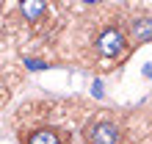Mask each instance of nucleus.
I'll use <instances>...</instances> for the list:
<instances>
[{
  "label": "nucleus",
  "instance_id": "1",
  "mask_svg": "<svg viewBox=\"0 0 152 144\" xmlns=\"http://www.w3.org/2000/svg\"><path fill=\"white\" fill-rule=\"evenodd\" d=\"M124 47H127V39H124V33H122L119 28H105V31L100 33V39H97V50H100L105 58L119 56Z\"/></svg>",
  "mask_w": 152,
  "mask_h": 144
},
{
  "label": "nucleus",
  "instance_id": "2",
  "mask_svg": "<svg viewBox=\"0 0 152 144\" xmlns=\"http://www.w3.org/2000/svg\"><path fill=\"white\" fill-rule=\"evenodd\" d=\"M88 139L94 144H116L119 141V128L113 122H94L88 128Z\"/></svg>",
  "mask_w": 152,
  "mask_h": 144
},
{
  "label": "nucleus",
  "instance_id": "3",
  "mask_svg": "<svg viewBox=\"0 0 152 144\" xmlns=\"http://www.w3.org/2000/svg\"><path fill=\"white\" fill-rule=\"evenodd\" d=\"M130 33L138 42H152V17H138L130 22Z\"/></svg>",
  "mask_w": 152,
  "mask_h": 144
},
{
  "label": "nucleus",
  "instance_id": "4",
  "mask_svg": "<svg viewBox=\"0 0 152 144\" xmlns=\"http://www.w3.org/2000/svg\"><path fill=\"white\" fill-rule=\"evenodd\" d=\"M44 8H47V6H44V0H25V3L20 6V11H22V17H25V20L36 22L39 17L44 14Z\"/></svg>",
  "mask_w": 152,
  "mask_h": 144
},
{
  "label": "nucleus",
  "instance_id": "5",
  "mask_svg": "<svg viewBox=\"0 0 152 144\" xmlns=\"http://www.w3.org/2000/svg\"><path fill=\"white\" fill-rule=\"evenodd\" d=\"M28 144H61V139H58V133L53 128H39V130L31 133Z\"/></svg>",
  "mask_w": 152,
  "mask_h": 144
},
{
  "label": "nucleus",
  "instance_id": "6",
  "mask_svg": "<svg viewBox=\"0 0 152 144\" xmlns=\"http://www.w3.org/2000/svg\"><path fill=\"white\" fill-rule=\"evenodd\" d=\"M25 64H28L31 69H44V67H47V64H44V61H39V58H28Z\"/></svg>",
  "mask_w": 152,
  "mask_h": 144
},
{
  "label": "nucleus",
  "instance_id": "7",
  "mask_svg": "<svg viewBox=\"0 0 152 144\" xmlns=\"http://www.w3.org/2000/svg\"><path fill=\"white\" fill-rule=\"evenodd\" d=\"M91 92H94V97H102V83H100V80L91 83Z\"/></svg>",
  "mask_w": 152,
  "mask_h": 144
},
{
  "label": "nucleus",
  "instance_id": "8",
  "mask_svg": "<svg viewBox=\"0 0 152 144\" xmlns=\"http://www.w3.org/2000/svg\"><path fill=\"white\" fill-rule=\"evenodd\" d=\"M147 75H152V64H147Z\"/></svg>",
  "mask_w": 152,
  "mask_h": 144
}]
</instances>
